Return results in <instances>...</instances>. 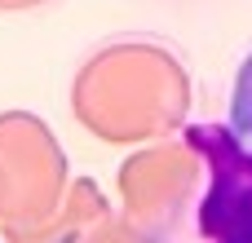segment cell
I'll use <instances>...</instances> for the list:
<instances>
[{
	"instance_id": "6da1fadb",
	"label": "cell",
	"mask_w": 252,
	"mask_h": 243,
	"mask_svg": "<svg viewBox=\"0 0 252 243\" xmlns=\"http://www.w3.org/2000/svg\"><path fill=\"white\" fill-rule=\"evenodd\" d=\"M190 151L208 168L195 226L204 243H252V146L230 124H190Z\"/></svg>"
},
{
	"instance_id": "7a4b0ae2",
	"label": "cell",
	"mask_w": 252,
	"mask_h": 243,
	"mask_svg": "<svg viewBox=\"0 0 252 243\" xmlns=\"http://www.w3.org/2000/svg\"><path fill=\"white\" fill-rule=\"evenodd\" d=\"M230 128L239 133V142L252 146V53L244 58L239 75H235V93H230Z\"/></svg>"
}]
</instances>
